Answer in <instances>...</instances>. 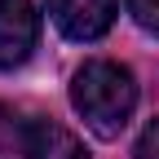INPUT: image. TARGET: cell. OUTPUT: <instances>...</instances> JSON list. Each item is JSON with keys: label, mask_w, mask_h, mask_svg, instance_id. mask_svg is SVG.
Masks as SVG:
<instances>
[{"label": "cell", "mask_w": 159, "mask_h": 159, "mask_svg": "<svg viewBox=\"0 0 159 159\" xmlns=\"http://www.w3.org/2000/svg\"><path fill=\"white\" fill-rule=\"evenodd\" d=\"M71 106L80 111V119L97 133V137H119L124 124L137 111V80L128 66L106 62V57H93L75 71L71 80Z\"/></svg>", "instance_id": "1"}, {"label": "cell", "mask_w": 159, "mask_h": 159, "mask_svg": "<svg viewBox=\"0 0 159 159\" xmlns=\"http://www.w3.org/2000/svg\"><path fill=\"white\" fill-rule=\"evenodd\" d=\"M40 35V18L31 0H0V71L22 66Z\"/></svg>", "instance_id": "2"}, {"label": "cell", "mask_w": 159, "mask_h": 159, "mask_svg": "<svg viewBox=\"0 0 159 159\" xmlns=\"http://www.w3.org/2000/svg\"><path fill=\"white\" fill-rule=\"evenodd\" d=\"M49 18L71 40H102L115 22V0H49Z\"/></svg>", "instance_id": "3"}, {"label": "cell", "mask_w": 159, "mask_h": 159, "mask_svg": "<svg viewBox=\"0 0 159 159\" xmlns=\"http://www.w3.org/2000/svg\"><path fill=\"white\" fill-rule=\"evenodd\" d=\"M18 150H22V159H89L84 142L53 119H22Z\"/></svg>", "instance_id": "4"}, {"label": "cell", "mask_w": 159, "mask_h": 159, "mask_svg": "<svg viewBox=\"0 0 159 159\" xmlns=\"http://www.w3.org/2000/svg\"><path fill=\"white\" fill-rule=\"evenodd\" d=\"M124 5H128V13H133V22L142 27V31L159 35V0H124Z\"/></svg>", "instance_id": "5"}, {"label": "cell", "mask_w": 159, "mask_h": 159, "mask_svg": "<svg viewBox=\"0 0 159 159\" xmlns=\"http://www.w3.org/2000/svg\"><path fill=\"white\" fill-rule=\"evenodd\" d=\"M133 155H137V159H159V119L137 137V150H133Z\"/></svg>", "instance_id": "6"}]
</instances>
